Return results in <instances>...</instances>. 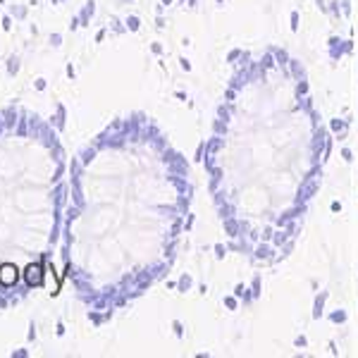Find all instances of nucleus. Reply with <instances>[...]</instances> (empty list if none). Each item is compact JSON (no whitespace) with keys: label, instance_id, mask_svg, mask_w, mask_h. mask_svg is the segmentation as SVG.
Returning a JSON list of instances; mask_svg holds the SVG:
<instances>
[{"label":"nucleus","instance_id":"1","mask_svg":"<svg viewBox=\"0 0 358 358\" xmlns=\"http://www.w3.org/2000/svg\"><path fill=\"white\" fill-rule=\"evenodd\" d=\"M315 192H317V179H315V177H310L308 182H306L303 187L299 189V199L306 201V199H310V196H313Z\"/></svg>","mask_w":358,"mask_h":358}]
</instances>
